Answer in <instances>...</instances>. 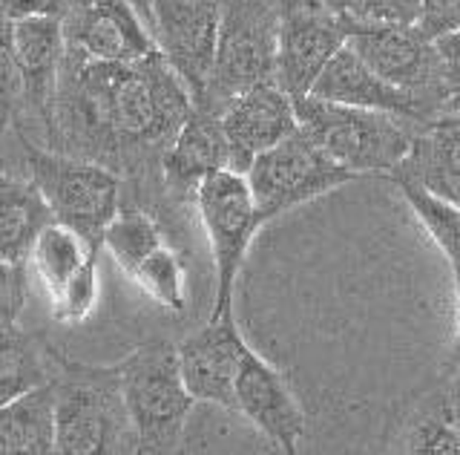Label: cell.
<instances>
[{"mask_svg":"<svg viewBox=\"0 0 460 455\" xmlns=\"http://www.w3.org/2000/svg\"><path fill=\"white\" fill-rule=\"evenodd\" d=\"M193 110L190 90L162 52L127 64L64 55L43 147L119 170L124 205L150 208L162 219L172 213L162 159Z\"/></svg>","mask_w":460,"mask_h":455,"instance_id":"1","label":"cell"},{"mask_svg":"<svg viewBox=\"0 0 460 455\" xmlns=\"http://www.w3.org/2000/svg\"><path fill=\"white\" fill-rule=\"evenodd\" d=\"M299 130L357 176L388 174L406 162L426 124L383 110H366L305 95L296 102Z\"/></svg>","mask_w":460,"mask_h":455,"instance_id":"2","label":"cell"},{"mask_svg":"<svg viewBox=\"0 0 460 455\" xmlns=\"http://www.w3.org/2000/svg\"><path fill=\"white\" fill-rule=\"evenodd\" d=\"M64 55V18H4V112L12 133L35 124L26 138L47 145Z\"/></svg>","mask_w":460,"mask_h":455,"instance_id":"3","label":"cell"},{"mask_svg":"<svg viewBox=\"0 0 460 455\" xmlns=\"http://www.w3.org/2000/svg\"><path fill=\"white\" fill-rule=\"evenodd\" d=\"M52 380L58 389V452H138L119 366H84L61 354Z\"/></svg>","mask_w":460,"mask_h":455,"instance_id":"4","label":"cell"},{"mask_svg":"<svg viewBox=\"0 0 460 455\" xmlns=\"http://www.w3.org/2000/svg\"><path fill=\"white\" fill-rule=\"evenodd\" d=\"M14 138L26 162V176L47 196L55 219L75 228L95 248H104L107 228L124 208V179L119 170L49 150L21 133H14Z\"/></svg>","mask_w":460,"mask_h":455,"instance_id":"5","label":"cell"},{"mask_svg":"<svg viewBox=\"0 0 460 455\" xmlns=\"http://www.w3.org/2000/svg\"><path fill=\"white\" fill-rule=\"evenodd\" d=\"M115 366L138 435V452H176L196 404L181 375L179 346L150 340Z\"/></svg>","mask_w":460,"mask_h":455,"instance_id":"6","label":"cell"},{"mask_svg":"<svg viewBox=\"0 0 460 455\" xmlns=\"http://www.w3.org/2000/svg\"><path fill=\"white\" fill-rule=\"evenodd\" d=\"M279 30V0H222L219 52L208 95L199 107L222 112L234 95L259 84H277Z\"/></svg>","mask_w":460,"mask_h":455,"instance_id":"7","label":"cell"},{"mask_svg":"<svg viewBox=\"0 0 460 455\" xmlns=\"http://www.w3.org/2000/svg\"><path fill=\"white\" fill-rule=\"evenodd\" d=\"M196 213L208 234L216 268V300L210 320L234 315V286L251 239L262 228L251 182L242 170L225 167L208 176L196 191Z\"/></svg>","mask_w":460,"mask_h":455,"instance_id":"8","label":"cell"},{"mask_svg":"<svg viewBox=\"0 0 460 455\" xmlns=\"http://www.w3.org/2000/svg\"><path fill=\"white\" fill-rule=\"evenodd\" d=\"M349 44L374 73L383 76L388 84H394V87L411 93L423 104L429 124L446 116L449 90H446L438 40L426 38L417 26H383L354 21Z\"/></svg>","mask_w":460,"mask_h":455,"instance_id":"9","label":"cell"},{"mask_svg":"<svg viewBox=\"0 0 460 455\" xmlns=\"http://www.w3.org/2000/svg\"><path fill=\"white\" fill-rule=\"evenodd\" d=\"M244 176L256 196L262 225L302 202H311L316 196L359 179L354 170L337 165L328 153H323L302 130L256 156Z\"/></svg>","mask_w":460,"mask_h":455,"instance_id":"10","label":"cell"},{"mask_svg":"<svg viewBox=\"0 0 460 455\" xmlns=\"http://www.w3.org/2000/svg\"><path fill=\"white\" fill-rule=\"evenodd\" d=\"M158 52L187 84L196 107L205 102L222 32V0H147Z\"/></svg>","mask_w":460,"mask_h":455,"instance_id":"11","label":"cell"},{"mask_svg":"<svg viewBox=\"0 0 460 455\" xmlns=\"http://www.w3.org/2000/svg\"><path fill=\"white\" fill-rule=\"evenodd\" d=\"M66 55L84 61H141L158 52L133 0H69L64 12Z\"/></svg>","mask_w":460,"mask_h":455,"instance_id":"12","label":"cell"},{"mask_svg":"<svg viewBox=\"0 0 460 455\" xmlns=\"http://www.w3.org/2000/svg\"><path fill=\"white\" fill-rule=\"evenodd\" d=\"M354 30L351 15L316 9V6H282L279 30V73L277 84L299 102L311 95L316 78L349 44Z\"/></svg>","mask_w":460,"mask_h":455,"instance_id":"13","label":"cell"},{"mask_svg":"<svg viewBox=\"0 0 460 455\" xmlns=\"http://www.w3.org/2000/svg\"><path fill=\"white\" fill-rule=\"evenodd\" d=\"M234 170L248 174L256 156L277 147L279 141L299 130L296 102L279 84H259L234 95L219 112Z\"/></svg>","mask_w":460,"mask_h":455,"instance_id":"14","label":"cell"},{"mask_svg":"<svg viewBox=\"0 0 460 455\" xmlns=\"http://www.w3.org/2000/svg\"><path fill=\"white\" fill-rule=\"evenodd\" d=\"M248 343L234 315L208 320L199 332L179 343V363L187 389L196 401L236 409V378Z\"/></svg>","mask_w":460,"mask_h":455,"instance_id":"15","label":"cell"},{"mask_svg":"<svg viewBox=\"0 0 460 455\" xmlns=\"http://www.w3.org/2000/svg\"><path fill=\"white\" fill-rule=\"evenodd\" d=\"M225 167H234V159L219 112L196 107L162 159V182L170 210L179 213L184 205H196L199 184Z\"/></svg>","mask_w":460,"mask_h":455,"instance_id":"16","label":"cell"},{"mask_svg":"<svg viewBox=\"0 0 460 455\" xmlns=\"http://www.w3.org/2000/svg\"><path fill=\"white\" fill-rule=\"evenodd\" d=\"M236 412H242L273 447L296 452L305 435V412L288 389L285 378L251 346L236 378Z\"/></svg>","mask_w":460,"mask_h":455,"instance_id":"17","label":"cell"},{"mask_svg":"<svg viewBox=\"0 0 460 455\" xmlns=\"http://www.w3.org/2000/svg\"><path fill=\"white\" fill-rule=\"evenodd\" d=\"M314 98L323 102H337V104H351V107H366V110H383V112H397V116H409L420 124H429V116L423 104L406 90L388 84L383 76L359 58L351 44H345L334 61H331L323 76L316 78Z\"/></svg>","mask_w":460,"mask_h":455,"instance_id":"18","label":"cell"},{"mask_svg":"<svg viewBox=\"0 0 460 455\" xmlns=\"http://www.w3.org/2000/svg\"><path fill=\"white\" fill-rule=\"evenodd\" d=\"M0 450L14 455L58 452V389L55 380L29 389L0 409Z\"/></svg>","mask_w":460,"mask_h":455,"instance_id":"19","label":"cell"},{"mask_svg":"<svg viewBox=\"0 0 460 455\" xmlns=\"http://www.w3.org/2000/svg\"><path fill=\"white\" fill-rule=\"evenodd\" d=\"M392 179H409L460 205V127L426 124Z\"/></svg>","mask_w":460,"mask_h":455,"instance_id":"20","label":"cell"},{"mask_svg":"<svg viewBox=\"0 0 460 455\" xmlns=\"http://www.w3.org/2000/svg\"><path fill=\"white\" fill-rule=\"evenodd\" d=\"M0 193H4V217H0L4 265H23L29 263V251L38 234L55 222V213L38 184L29 176H18L14 170H6Z\"/></svg>","mask_w":460,"mask_h":455,"instance_id":"21","label":"cell"},{"mask_svg":"<svg viewBox=\"0 0 460 455\" xmlns=\"http://www.w3.org/2000/svg\"><path fill=\"white\" fill-rule=\"evenodd\" d=\"M98 254H101V248L86 243L75 228L55 219L43 228L32 243L29 265H32V272L43 286V291H47V297L55 300V297L61 294L86 265L98 260Z\"/></svg>","mask_w":460,"mask_h":455,"instance_id":"22","label":"cell"},{"mask_svg":"<svg viewBox=\"0 0 460 455\" xmlns=\"http://www.w3.org/2000/svg\"><path fill=\"white\" fill-rule=\"evenodd\" d=\"M400 452H431V455H460V397L457 375L452 387L414 409V415L402 424L394 447Z\"/></svg>","mask_w":460,"mask_h":455,"instance_id":"23","label":"cell"},{"mask_svg":"<svg viewBox=\"0 0 460 455\" xmlns=\"http://www.w3.org/2000/svg\"><path fill=\"white\" fill-rule=\"evenodd\" d=\"M58 352L40 332H26L18 323H4V404L55 378Z\"/></svg>","mask_w":460,"mask_h":455,"instance_id":"24","label":"cell"},{"mask_svg":"<svg viewBox=\"0 0 460 455\" xmlns=\"http://www.w3.org/2000/svg\"><path fill=\"white\" fill-rule=\"evenodd\" d=\"M162 245H167L162 219H158V213L141 205H124L104 234L107 254L127 274Z\"/></svg>","mask_w":460,"mask_h":455,"instance_id":"25","label":"cell"},{"mask_svg":"<svg viewBox=\"0 0 460 455\" xmlns=\"http://www.w3.org/2000/svg\"><path fill=\"white\" fill-rule=\"evenodd\" d=\"M402 199L420 219L426 234L435 239V245L446 254L449 263H460V205L438 196L435 191L409 179H394Z\"/></svg>","mask_w":460,"mask_h":455,"instance_id":"26","label":"cell"},{"mask_svg":"<svg viewBox=\"0 0 460 455\" xmlns=\"http://www.w3.org/2000/svg\"><path fill=\"white\" fill-rule=\"evenodd\" d=\"M136 286L150 297L155 306H162L172 315H184L187 308V272L184 263L170 245L153 251L141 265L129 272Z\"/></svg>","mask_w":460,"mask_h":455,"instance_id":"27","label":"cell"},{"mask_svg":"<svg viewBox=\"0 0 460 455\" xmlns=\"http://www.w3.org/2000/svg\"><path fill=\"white\" fill-rule=\"evenodd\" d=\"M98 306V260H93L69 286L49 300V311L58 323L78 326L93 315Z\"/></svg>","mask_w":460,"mask_h":455,"instance_id":"28","label":"cell"},{"mask_svg":"<svg viewBox=\"0 0 460 455\" xmlns=\"http://www.w3.org/2000/svg\"><path fill=\"white\" fill-rule=\"evenodd\" d=\"M420 12H423V0H351L349 15L357 23L417 26Z\"/></svg>","mask_w":460,"mask_h":455,"instance_id":"29","label":"cell"},{"mask_svg":"<svg viewBox=\"0 0 460 455\" xmlns=\"http://www.w3.org/2000/svg\"><path fill=\"white\" fill-rule=\"evenodd\" d=\"M417 30L426 38L440 40L460 30V0H423L420 21Z\"/></svg>","mask_w":460,"mask_h":455,"instance_id":"30","label":"cell"},{"mask_svg":"<svg viewBox=\"0 0 460 455\" xmlns=\"http://www.w3.org/2000/svg\"><path fill=\"white\" fill-rule=\"evenodd\" d=\"M440 58H443V76H446V90H449V110H460V30L438 40Z\"/></svg>","mask_w":460,"mask_h":455,"instance_id":"31","label":"cell"},{"mask_svg":"<svg viewBox=\"0 0 460 455\" xmlns=\"http://www.w3.org/2000/svg\"><path fill=\"white\" fill-rule=\"evenodd\" d=\"M26 265H4V323H18L26 306Z\"/></svg>","mask_w":460,"mask_h":455,"instance_id":"32","label":"cell"},{"mask_svg":"<svg viewBox=\"0 0 460 455\" xmlns=\"http://www.w3.org/2000/svg\"><path fill=\"white\" fill-rule=\"evenodd\" d=\"M69 0H4V18H32L58 15L64 18Z\"/></svg>","mask_w":460,"mask_h":455,"instance_id":"33","label":"cell"},{"mask_svg":"<svg viewBox=\"0 0 460 455\" xmlns=\"http://www.w3.org/2000/svg\"><path fill=\"white\" fill-rule=\"evenodd\" d=\"M279 6H316V9H328V12H340V15H349L351 0H279Z\"/></svg>","mask_w":460,"mask_h":455,"instance_id":"34","label":"cell"},{"mask_svg":"<svg viewBox=\"0 0 460 455\" xmlns=\"http://www.w3.org/2000/svg\"><path fill=\"white\" fill-rule=\"evenodd\" d=\"M452 282H455V335H460V263H452Z\"/></svg>","mask_w":460,"mask_h":455,"instance_id":"35","label":"cell"},{"mask_svg":"<svg viewBox=\"0 0 460 455\" xmlns=\"http://www.w3.org/2000/svg\"><path fill=\"white\" fill-rule=\"evenodd\" d=\"M452 372L460 378V335H455V346H452Z\"/></svg>","mask_w":460,"mask_h":455,"instance_id":"36","label":"cell"},{"mask_svg":"<svg viewBox=\"0 0 460 455\" xmlns=\"http://www.w3.org/2000/svg\"><path fill=\"white\" fill-rule=\"evenodd\" d=\"M435 124H452V127H460V110L449 112V116H440Z\"/></svg>","mask_w":460,"mask_h":455,"instance_id":"37","label":"cell"}]
</instances>
